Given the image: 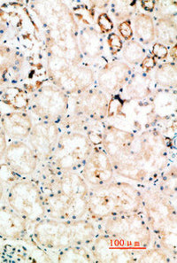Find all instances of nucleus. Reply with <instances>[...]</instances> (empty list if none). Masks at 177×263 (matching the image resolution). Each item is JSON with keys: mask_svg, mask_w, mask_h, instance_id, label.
Listing matches in <instances>:
<instances>
[{"mask_svg": "<svg viewBox=\"0 0 177 263\" xmlns=\"http://www.w3.org/2000/svg\"><path fill=\"white\" fill-rule=\"evenodd\" d=\"M135 135V133L112 124L106 125L104 128L101 146L109 156L113 166L128 154Z\"/></svg>", "mask_w": 177, "mask_h": 263, "instance_id": "obj_21", "label": "nucleus"}, {"mask_svg": "<svg viewBox=\"0 0 177 263\" xmlns=\"http://www.w3.org/2000/svg\"><path fill=\"white\" fill-rule=\"evenodd\" d=\"M62 132H78L86 136L94 146L100 145L102 142L103 122H95L82 115L68 112L64 119L58 123Z\"/></svg>", "mask_w": 177, "mask_h": 263, "instance_id": "obj_22", "label": "nucleus"}, {"mask_svg": "<svg viewBox=\"0 0 177 263\" xmlns=\"http://www.w3.org/2000/svg\"><path fill=\"white\" fill-rule=\"evenodd\" d=\"M70 109V96L52 84L44 82L29 90V111L37 121L60 123Z\"/></svg>", "mask_w": 177, "mask_h": 263, "instance_id": "obj_8", "label": "nucleus"}, {"mask_svg": "<svg viewBox=\"0 0 177 263\" xmlns=\"http://www.w3.org/2000/svg\"><path fill=\"white\" fill-rule=\"evenodd\" d=\"M45 217L75 220L86 218L88 197L79 195L67 190L43 193Z\"/></svg>", "mask_w": 177, "mask_h": 263, "instance_id": "obj_10", "label": "nucleus"}, {"mask_svg": "<svg viewBox=\"0 0 177 263\" xmlns=\"http://www.w3.org/2000/svg\"><path fill=\"white\" fill-rule=\"evenodd\" d=\"M177 258L172 256L164 249L158 246L152 245L145 250L142 251L139 254L137 262H176Z\"/></svg>", "mask_w": 177, "mask_h": 263, "instance_id": "obj_34", "label": "nucleus"}, {"mask_svg": "<svg viewBox=\"0 0 177 263\" xmlns=\"http://www.w3.org/2000/svg\"><path fill=\"white\" fill-rule=\"evenodd\" d=\"M5 199L31 226L46 216L42 191L34 178L16 180L6 191Z\"/></svg>", "mask_w": 177, "mask_h": 263, "instance_id": "obj_7", "label": "nucleus"}, {"mask_svg": "<svg viewBox=\"0 0 177 263\" xmlns=\"http://www.w3.org/2000/svg\"><path fill=\"white\" fill-rule=\"evenodd\" d=\"M159 3L158 12H157V16H176L177 5L175 1H161Z\"/></svg>", "mask_w": 177, "mask_h": 263, "instance_id": "obj_35", "label": "nucleus"}, {"mask_svg": "<svg viewBox=\"0 0 177 263\" xmlns=\"http://www.w3.org/2000/svg\"><path fill=\"white\" fill-rule=\"evenodd\" d=\"M118 32L120 35H122L121 37H123L126 41H129L130 39H133V30L131 27V21H126L123 23H121L117 26Z\"/></svg>", "mask_w": 177, "mask_h": 263, "instance_id": "obj_38", "label": "nucleus"}, {"mask_svg": "<svg viewBox=\"0 0 177 263\" xmlns=\"http://www.w3.org/2000/svg\"><path fill=\"white\" fill-rule=\"evenodd\" d=\"M156 181L154 186L163 195L176 202L177 170L175 164L169 165Z\"/></svg>", "mask_w": 177, "mask_h": 263, "instance_id": "obj_31", "label": "nucleus"}, {"mask_svg": "<svg viewBox=\"0 0 177 263\" xmlns=\"http://www.w3.org/2000/svg\"><path fill=\"white\" fill-rule=\"evenodd\" d=\"M32 226L25 219L6 204L0 205V238L8 241H33ZM36 246V245H35Z\"/></svg>", "mask_w": 177, "mask_h": 263, "instance_id": "obj_19", "label": "nucleus"}, {"mask_svg": "<svg viewBox=\"0 0 177 263\" xmlns=\"http://www.w3.org/2000/svg\"><path fill=\"white\" fill-rule=\"evenodd\" d=\"M133 35L141 45H151L155 41L154 20L147 13H137L133 16Z\"/></svg>", "mask_w": 177, "mask_h": 263, "instance_id": "obj_26", "label": "nucleus"}, {"mask_svg": "<svg viewBox=\"0 0 177 263\" xmlns=\"http://www.w3.org/2000/svg\"><path fill=\"white\" fill-rule=\"evenodd\" d=\"M171 139L154 127L135 133L128 154L113 165L114 173L139 183L156 182L170 165Z\"/></svg>", "mask_w": 177, "mask_h": 263, "instance_id": "obj_1", "label": "nucleus"}, {"mask_svg": "<svg viewBox=\"0 0 177 263\" xmlns=\"http://www.w3.org/2000/svg\"><path fill=\"white\" fill-rule=\"evenodd\" d=\"M79 173L90 187L105 185L115 176L113 163L101 144L93 146Z\"/></svg>", "mask_w": 177, "mask_h": 263, "instance_id": "obj_17", "label": "nucleus"}, {"mask_svg": "<svg viewBox=\"0 0 177 263\" xmlns=\"http://www.w3.org/2000/svg\"><path fill=\"white\" fill-rule=\"evenodd\" d=\"M142 212L153 236V244L177 258L176 202L156 187H139Z\"/></svg>", "mask_w": 177, "mask_h": 263, "instance_id": "obj_2", "label": "nucleus"}, {"mask_svg": "<svg viewBox=\"0 0 177 263\" xmlns=\"http://www.w3.org/2000/svg\"><path fill=\"white\" fill-rule=\"evenodd\" d=\"M8 139L7 135L5 134L3 128L0 125V161H3L4 155L7 150V145H8Z\"/></svg>", "mask_w": 177, "mask_h": 263, "instance_id": "obj_41", "label": "nucleus"}, {"mask_svg": "<svg viewBox=\"0 0 177 263\" xmlns=\"http://www.w3.org/2000/svg\"><path fill=\"white\" fill-rule=\"evenodd\" d=\"M99 233L97 225L90 219L75 220L45 217L33 225L35 244L45 250H62L72 246H89Z\"/></svg>", "mask_w": 177, "mask_h": 263, "instance_id": "obj_3", "label": "nucleus"}, {"mask_svg": "<svg viewBox=\"0 0 177 263\" xmlns=\"http://www.w3.org/2000/svg\"><path fill=\"white\" fill-rule=\"evenodd\" d=\"M109 5L110 13L117 23L130 21L135 15L136 1H114Z\"/></svg>", "mask_w": 177, "mask_h": 263, "instance_id": "obj_33", "label": "nucleus"}, {"mask_svg": "<svg viewBox=\"0 0 177 263\" xmlns=\"http://www.w3.org/2000/svg\"><path fill=\"white\" fill-rule=\"evenodd\" d=\"M0 125L10 142L26 141L32 129L34 122L28 112L11 111L2 115Z\"/></svg>", "mask_w": 177, "mask_h": 263, "instance_id": "obj_23", "label": "nucleus"}, {"mask_svg": "<svg viewBox=\"0 0 177 263\" xmlns=\"http://www.w3.org/2000/svg\"><path fill=\"white\" fill-rule=\"evenodd\" d=\"M151 52H152V56L156 60H166L168 57L169 49L165 45L159 44V43H155Z\"/></svg>", "mask_w": 177, "mask_h": 263, "instance_id": "obj_39", "label": "nucleus"}, {"mask_svg": "<svg viewBox=\"0 0 177 263\" xmlns=\"http://www.w3.org/2000/svg\"><path fill=\"white\" fill-rule=\"evenodd\" d=\"M0 102L13 111L27 112L29 106V92L26 89L10 85L0 88Z\"/></svg>", "mask_w": 177, "mask_h": 263, "instance_id": "obj_27", "label": "nucleus"}, {"mask_svg": "<svg viewBox=\"0 0 177 263\" xmlns=\"http://www.w3.org/2000/svg\"><path fill=\"white\" fill-rule=\"evenodd\" d=\"M57 253V262H96L87 246H72Z\"/></svg>", "mask_w": 177, "mask_h": 263, "instance_id": "obj_30", "label": "nucleus"}, {"mask_svg": "<svg viewBox=\"0 0 177 263\" xmlns=\"http://www.w3.org/2000/svg\"><path fill=\"white\" fill-rule=\"evenodd\" d=\"M2 115H3V114H2V112H1V111H0V118H1V116H2Z\"/></svg>", "mask_w": 177, "mask_h": 263, "instance_id": "obj_45", "label": "nucleus"}, {"mask_svg": "<svg viewBox=\"0 0 177 263\" xmlns=\"http://www.w3.org/2000/svg\"><path fill=\"white\" fill-rule=\"evenodd\" d=\"M7 26L3 23V21H0V44H2L3 39L7 35Z\"/></svg>", "mask_w": 177, "mask_h": 263, "instance_id": "obj_43", "label": "nucleus"}, {"mask_svg": "<svg viewBox=\"0 0 177 263\" xmlns=\"http://www.w3.org/2000/svg\"><path fill=\"white\" fill-rule=\"evenodd\" d=\"M153 80L151 73L144 71L133 72L128 83L123 87V98L128 101H143L151 97L153 92Z\"/></svg>", "mask_w": 177, "mask_h": 263, "instance_id": "obj_24", "label": "nucleus"}, {"mask_svg": "<svg viewBox=\"0 0 177 263\" xmlns=\"http://www.w3.org/2000/svg\"><path fill=\"white\" fill-rule=\"evenodd\" d=\"M141 7L145 10L146 12L152 13L154 11L155 7H156V1H141Z\"/></svg>", "mask_w": 177, "mask_h": 263, "instance_id": "obj_42", "label": "nucleus"}, {"mask_svg": "<svg viewBox=\"0 0 177 263\" xmlns=\"http://www.w3.org/2000/svg\"><path fill=\"white\" fill-rule=\"evenodd\" d=\"M77 37V34L68 30L45 29L46 53L72 64H84V58L81 53Z\"/></svg>", "mask_w": 177, "mask_h": 263, "instance_id": "obj_14", "label": "nucleus"}, {"mask_svg": "<svg viewBox=\"0 0 177 263\" xmlns=\"http://www.w3.org/2000/svg\"><path fill=\"white\" fill-rule=\"evenodd\" d=\"M110 101L111 97L93 85L77 95L71 96L72 110L69 111L95 122H103L109 116Z\"/></svg>", "mask_w": 177, "mask_h": 263, "instance_id": "obj_13", "label": "nucleus"}, {"mask_svg": "<svg viewBox=\"0 0 177 263\" xmlns=\"http://www.w3.org/2000/svg\"><path fill=\"white\" fill-rule=\"evenodd\" d=\"M97 25L100 27V32L101 34H110L113 29V20L108 15L107 13H100L97 17Z\"/></svg>", "mask_w": 177, "mask_h": 263, "instance_id": "obj_37", "label": "nucleus"}, {"mask_svg": "<svg viewBox=\"0 0 177 263\" xmlns=\"http://www.w3.org/2000/svg\"><path fill=\"white\" fill-rule=\"evenodd\" d=\"M78 45L84 58L95 60L103 54L102 34L91 26H84L79 29Z\"/></svg>", "mask_w": 177, "mask_h": 263, "instance_id": "obj_25", "label": "nucleus"}, {"mask_svg": "<svg viewBox=\"0 0 177 263\" xmlns=\"http://www.w3.org/2000/svg\"><path fill=\"white\" fill-rule=\"evenodd\" d=\"M35 14L45 29L68 30L77 34L79 25L74 13L62 1H33L30 2Z\"/></svg>", "mask_w": 177, "mask_h": 263, "instance_id": "obj_12", "label": "nucleus"}, {"mask_svg": "<svg viewBox=\"0 0 177 263\" xmlns=\"http://www.w3.org/2000/svg\"><path fill=\"white\" fill-rule=\"evenodd\" d=\"M106 42H107V45L109 47L110 52L113 56L118 54L120 51H122V50H123V39L117 33H110L108 36H107Z\"/></svg>", "mask_w": 177, "mask_h": 263, "instance_id": "obj_36", "label": "nucleus"}, {"mask_svg": "<svg viewBox=\"0 0 177 263\" xmlns=\"http://www.w3.org/2000/svg\"><path fill=\"white\" fill-rule=\"evenodd\" d=\"M132 67L125 61L115 60L109 61L100 68L96 74V86L109 97L121 92L132 76Z\"/></svg>", "mask_w": 177, "mask_h": 263, "instance_id": "obj_18", "label": "nucleus"}, {"mask_svg": "<svg viewBox=\"0 0 177 263\" xmlns=\"http://www.w3.org/2000/svg\"><path fill=\"white\" fill-rule=\"evenodd\" d=\"M152 80L155 85L164 90H176L177 67L173 61H165L157 65L152 70Z\"/></svg>", "mask_w": 177, "mask_h": 263, "instance_id": "obj_29", "label": "nucleus"}, {"mask_svg": "<svg viewBox=\"0 0 177 263\" xmlns=\"http://www.w3.org/2000/svg\"><path fill=\"white\" fill-rule=\"evenodd\" d=\"M48 80L68 96H74L95 85L96 73L87 65L72 64L63 59L47 55Z\"/></svg>", "mask_w": 177, "mask_h": 263, "instance_id": "obj_6", "label": "nucleus"}, {"mask_svg": "<svg viewBox=\"0 0 177 263\" xmlns=\"http://www.w3.org/2000/svg\"><path fill=\"white\" fill-rule=\"evenodd\" d=\"M156 66H157V60L152 55L151 56L147 55L140 64L142 71L146 72V73H151L152 70L156 68Z\"/></svg>", "mask_w": 177, "mask_h": 263, "instance_id": "obj_40", "label": "nucleus"}, {"mask_svg": "<svg viewBox=\"0 0 177 263\" xmlns=\"http://www.w3.org/2000/svg\"><path fill=\"white\" fill-rule=\"evenodd\" d=\"M3 162L19 178L35 177L40 165L38 158L27 141L9 142Z\"/></svg>", "mask_w": 177, "mask_h": 263, "instance_id": "obj_16", "label": "nucleus"}, {"mask_svg": "<svg viewBox=\"0 0 177 263\" xmlns=\"http://www.w3.org/2000/svg\"><path fill=\"white\" fill-rule=\"evenodd\" d=\"M25 55L21 50L7 44H0V88L14 85L23 76Z\"/></svg>", "mask_w": 177, "mask_h": 263, "instance_id": "obj_20", "label": "nucleus"}, {"mask_svg": "<svg viewBox=\"0 0 177 263\" xmlns=\"http://www.w3.org/2000/svg\"><path fill=\"white\" fill-rule=\"evenodd\" d=\"M122 52L126 63L130 67L141 64L142 61L147 56L145 47L135 39H131L123 44Z\"/></svg>", "mask_w": 177, "mask_h": 263, "instance_id": "obj_32", "label": "nucleus"}, {"mask_svg": "<svg viewBox=\"0 0 177 263\" xmlns=\"http://www.w3.org/2000/svg\"><path fill=\"white\" fill-rule=\"evenodd\" d=\"M5 195H6V185L3 183V181L0 179V204L5 198Z\"/></svg>", "mask_w": 177, "mask_h": 263, "instance_id": "obj_44", "label": "nucleus"}, {"mask_svg": "<svg viewBox=\"0 0 177 263\" xmlns=\"http://www.w3.org/2000/svg\"><path fill=\"white\" fill-rule=\"evenodd\" d=\"M155 40L167 47L177 42L176 16L160 17L154 23Z\"/></svg>", "mask_w": 177, "mask_h": 263, "instance_id": "obj_28", "label": "nucleus"}, {"mask_svg": "<svg viewBox=\"0 0 177 263\" xmlns=\"http://www.w3.org/2000/svg\"><path fill=\"white\" fill-rule=\"evenodd\" d=\"M141 209V192L133 183L112 181L101 186L90 187L86 216L96 223L111 216Z\"/></svg>", "mask_w": 177, "mask_h": 263, "instance_id": "obj_4", "label": "nucleus"}, {"mask_svg": "<svg viewBox=\"0 0 177 263\" xmlns=\"http://www.w3.org/2000/svg\"><path fill=\"white\" fill-rule=\"evenodd\" d=\"M62 133L58 123L46 121L34 122L26 141L35 152L40 164L47 163L51 159Z\"/></svg>", "mask_w": 177, "mask_h": 263, "instance_id": "obj_15", "label": "nucleus"}, {"mask_svg": "<svg viewBox=\"0 0 177 263\" xmlns=\"http://www.w3.org/2000/svg\"><path fill=\"white\" fill-rule=\"evenodd\" d=\"M97 225L100 232L119 238L136 250H145L153 244V236L142 209L137 212L111 216L97 222Z\"/></svg>", "mask_w": 177, "mask_h": 263, "instance_id": "obj_5", "label": "nucleus"}, {"mask_svg": "<svg viewBox=\"0 0 177 263\" xmlns=\"http://www.w3.org/2000/svg\"><path fill=\"white\" fill-rule=\"evenodd\" d=\"M88 248L96 262H137L142 252L129 247L119 238L100 231Z\"/></svg>", "mask_w": 177, "mask_h": 263, "instance_id": "obj_11", "label": "nucleus"}, {"mask_svg": "<svg viewBox=\"0 0 177 263\" xmlns=\"http://www.w3.org/2000/svg\"><path fill=\"white\" fill-rule=\"evenodd\" d=\"M93 146L84 134L62 132L54 153L45 165L55 171L80 172Z\"/></svg>", "mask_w": 177, "mask_h": 263, "instance_id": "obj_9", "label": "nucleus"}]
</instances>
